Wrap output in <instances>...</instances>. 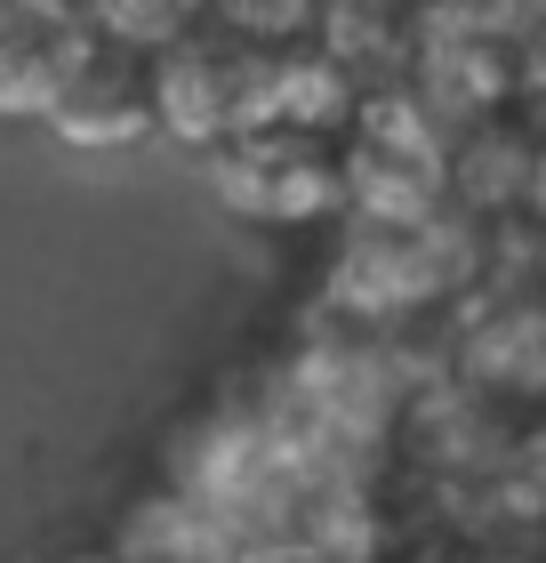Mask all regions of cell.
<instances>
[{
    "mask_svg": "<svg viewBox=\"0 0 546 563\" xmlns=\"http://www.w3.org/2000/svg\"><path fill=\"white\" fill-rule=\"evenodd\" d=\"M354 225H434L450 218V137L410 106L402 89H378L337 137Z\"/></svg>",
    "mask_w": 546,
    "mask_h": 563,
    "instance_id": "cell-1",
    "label": "cell"
},
{
    "mask_svg": "<svg viewBox=\"0 0 546 563\" xmlns=\"http://www.w3.org/2000/svg\"><path fill=\"white\" fill-rule=\"evenodd\" d=\"M218 194L257 225H305V218L346 210V169H337V145L322 137L257 130L218 153Z\"/></svg>",
    "mask_w": 546,
    "mask_h": 563,
    "instance_id": "cell-2",
    "label": "cell"
}]
</instances>
